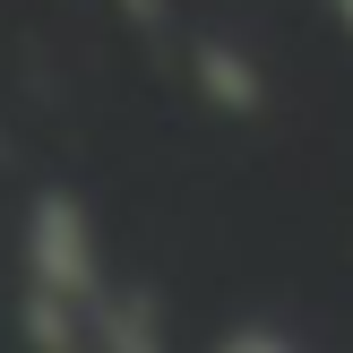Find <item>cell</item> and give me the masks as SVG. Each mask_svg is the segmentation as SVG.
<instances>
[{
    "label": "cell",
    "instance_id": "obj_2",
    "mask_svg": "<svg viewBox=\"0 0 353 353\" xmlns=\"http://www.w3.org/2000/svg\"><path fill=\"white\" fill-rule=\"evenodd\" d=\"M216 353H310V345H293L285 327H233V336H224Z\"/></svg>",
    "mask_w": 353,
    "mask_h": 353
},
{
    "label": "cell",
    "instance_id": "obj_3",
    "mask_svg": "<svg viewBox=\"0 0 353 353\" xmlns=\"http://www.w3.org/2000/svg\"><path fill=\"white\" fill-rule=\"evenodd\" d=\"M336 17H345V26H353V0H336Z\"/></svg>",
    "mask_w": 353,
    "mask_h": 353
},
{
    "label": "cell",
    "instance_id": "obj_1",
    "mask_svg": "<svg viewBox=\"0 0 353 353\" xmlns=\"http://www.w3.org/2000/svg\"><path fill=\"white\" fill-rule=\"evenodd\" d=\"M26 293H52V302H95L103 268H95V216H86L69 190H43L26 207Z\"/></svg>",
    "mask_w": 353,
    "mask_h": 353
}]
</instances>
